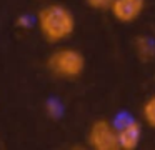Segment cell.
I'll list each match as a JSON object with an SVG mask.
<instances>
[{"instance_id":"cell-1","label":"cell","mask_w":155,"mask_h":150,"mask_svg":"<svg viewBox=\"0 0 155 150\" xmlns=\"http://www.w3.org/2000/svg\"><path fill=\"white\" fill-rule=\"evenodd\" d=\"M35 23L40 35L48 43H62L75 32V17L68 7L62 3H47L40 7L35 17Z\"/></svg>"},{"instance_id":"cell-8","label":"cell","mask_w":155,"mask_h":150,"mask_svg":"<svg viewBox=\"0 0 155 150\" xmlns=\"http://www.w3.org/2000/svg\"><path fill=\"white\" fill-rule=\"evenodd\" d=\"M45 112H47V115L50 117V118H58V117L62 115V112H64V108H62V103L58 102V100L50 98L45 103Z\"/></svg>"},{"instance_id":"cell-2","label":"cell","mask_w":155,"mask_h":150,"mask_svg":"<svg viewBox=\"0 0 155 150\" xmlns=\"http://www.w3.org/2000/svg\"><path fill=\"white\" fill-rule=\"evenodd\" d=\"M47 70L62 80H75L85 70V57L74 47H58L48 55Z\"/></svg>"},{"instance_id":"cell-4","label":"cell","mask_w":155,"mask_h":150,"mask_svg":"<svg viewBox=\"0 0 155 150\" xmlns=\"http://www.w3.org/2000/svg\"><path fill=\"white\" fill-rule=\"evenodd\" d=\"M117 128L120 150H137L142 140V125L130 117H122L118 123H114Z\"/></svg>"},{"instance_id":"cell-11","label":"cell","mask_w":155,"mask_h":150,"mask_svg":"<svg viewBox=\"0 0 155 150\" xmlns=\"http://www.w3.org/2000/svg\"><path fill=\"white\" fill-rule=\"evenodd\" d=\"M70 150H92V148L87 145V143H75V145H72Z\"/></svg>"},{"instance_id":"cell-3","label":"cell","mask_w":155,"mask_h":150,"mask_svg":"<svg viewBox=\"0 0 155 150\" xmlns=\"http://www.w3.org/2000/svg\"><path fill=\"white\" fill-rule=\"evenodd\" d=\"M87 145L92 150H120L115 125L107 118L94 120L87 132Z\"/></svg>"},{"instance_id":"cell-5","label":"cell","mask_w":155,"mask_h":150,"mask_svg":"<svg viewBox=\"0 0 155 150\" xmlns=\"http://www.w3.org/2000/svg\"><path fill=\"white\" fill-rule=\"evenodd\" d=\"M145 7L147 0H112L108 10L117 22L132 23L142 17Z\"/></svg>"},{"instance_id":"cell-7","label":"cell","mask_w":155,"mask_h":150,"mask_svg":"<svg viewBox=\"0 0 155 150\" xmlns=\"http://www.w3.org/2000/svg\"><path fill=\"white\" fill-rule=\"evenodd\" d=\"M142 118L152 130H155V93L148 97L142 105Z\"/></svg>"},{"instance_id":"cell-9","label":"cell","mask_w":155,"mask_h":150,"mask_svg":"<svg viewBox=\"0 0 155 150\" xmlns=\"http://www.w3.org/2000/svg\"><path fill=\"white\" fill-rule=\"evenodd\" d=\"M85 3L94 10H107L110 7L112 0H85Z\"/></svg>"},{"instance_id":"cell-10","label":"cell","mask_w":155,"mask_h":150,"mask_svg":"<svg viewBox=\"0 0 155 150\" xmlns=\"http://www.w3.org/2000/svg\"><path fill=\"white\" fill-rule=\"evenodd\" d=\"M32 23H34V20H32L30 17H27V15H20L17 18V27L18 28H30Z\"/></svg>"},{"instance_id":"cell-6","label":"cell","mask_w":155,"mask_h":150,"mask_svg":"<svg viewBox=\"0 0 155 150\" xmlns=\"http://www.w3.org/2000/svg\"><path fill=\"white\" fill-rule=\"evenodd\" d=\"M134 50L142 62H152L155 60V38L147 35H137L134 40Z\"/></svg>"}]
</instances>
